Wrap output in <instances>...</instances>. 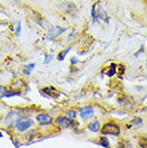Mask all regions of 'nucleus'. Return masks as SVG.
<instances>
[{
	"label": "nucleus",
	"mask_w": 147,
	"mask_h": 148,
	"mask_svg": "<svg viewBox=\"0 0 147 148\" xmlns=\"http://www.w3.org/2000/svg\"><path fill=\"white\" fill-rule=\"evenodd\" d=\"M34 122L31 120V119L28 118H19L16 120V123H15V128L21 131V132H24L26 130H28L30 127L32 126Z\"/></svg>",
	"instance_id": "nucleus-1"
},
{
	"label": "nucleus",
	"mask_w": 147,
	"mask_h": 148,
	"mask_svg": "<svg viewBox=\"0 0 147 148\" xmlns=\"http://www.w3.org/2000/svg\"><path fill=\"white\" fill-rule=\"evenodd\" d=\"M102 133L103 134H111V135H115V136H118L120 134V130L115 123H106L104 125L102 128Z\"/></svg>",
	"instance_id": "nucleus-2"
},
{
	"label": "nucleus",
	"mask_w": 147,
	"mask_h": 148,
	"mask_svg": "<svg viewBox=\"0 0 147 148\" xmlns=\"http://www.w3.org/2000/svg\"><path fill=\"white\" fill-rule=\"evenodd\" d=\"M66 31V28H63V27H59V26H55L52 28V30L49 31V34L47 36L48 40H54L56 38L60 36V34Z\"/></svg>",
	"instance_id": "nucleus-3"
},
{
	"label": "nucleus",
	"mask_w": 147,
	"mask_h": 148,
	"mask_svg": "<svg viewBox=\"0 0 147 148\" xmlns=\"http://www.w3.org/2000/svg\"><path fill=\"white\" fill-rule=\"evenodd\" d=\"M37 121L40 123L41 126H46V125H51L53 122V118L47 114H39L37 116Z\"/></svg>",
	"instance_id": "nucleus-4"
},
{
	"label": "nucleus",
	"mask_w": 147,
	"mask_h": 148,
	"mask_svg": "<svg viewBox=\"0 0 147 148\" xmlns=\"http://www.w3.org/2000/svg\"><path fill=\"white\" fill-rule=\"evenodd\" d=\"M21 96V92L17 91H10L5 87L0 86V98H10V97H16Z\"/></svg>",
	"instance_id": "nucleus-5"
},
{
	"label": "nucleus",
	"mask_w": 147,
	"mask_h": 148,
	"mask_svg": "<svg viewBox=\"0 0 147 148\" xmlns=\"http://www.w3.org/2000/svg\"><path fill=\"white\" fill-rule=\"evenodd\" d=\"M57 123L63 128H68V127H73L74 121L72 118H66V117H58L57 118Z\"/></svg>",
	"instance_id": "nucleus-6"
},
{
	"label": "nucleus",
	"mask_w": 147,
	"mask_h": 148,
	"mask_svg": "<svg viewBox=\"0 0 147 148\" xmlns=\"http://www.w3.org/2000/svg\"><path fill=\"white\" fill-rule=\"evenodd\" d=\"M93 112L95 111H93V108H92L91 106H85V108H81L80 114H81V117L83 119H87L93 115Z\"/></svg>",
	"instance_id": "nucleus-7"
},
{
	"label": "nucleus",
	"mask_w": 147,
	"mask_h": 148,
	"mask_svg": "<svg viewBox=\"0 0 147 148\" xmlns=\"http://www.w3.org/2000/svg\"><path fill=\"white\" fill-rule=\"evenodd\" d=\"M98 17L99 18H101L102 21H104L105 23H109V17H107V14H106V12L103 10V8L102 7H99L98 8Z\"/></svg>",
	"instance_id": "nucleus-8"
},
{
	"label": "nucleus",
	"mask_w": 147,
	"mask_h": 148,
	"mask_svg": "<svg viewBox=\"0 0 147 148\" xmlns=\"http://www.w3.org/2000/svg\"><path fill=\"white\" fill-rule=\"evenodd\" d=\"M88 128L92 132H98L100 130V128H101V126H100V122L98 121V120H95V121H92L91 123H89Z\"/></svg>",
	"instance_id": "nucleus-9"
},
{
	"label": "nucleus",
	"mask_w": 147,
	"mask_h": 148,
	"mask_svg": "<svg viewBox=\"0 0 147 148\" xmlns=\"http://www.w3.org/2000/svg\"><path fill=\"white\" fill-rule=\"evenodd\" d=\"M105 73H106V75L110 76V77L114 76L115 73H116V64H115V63H112V66L110 67V70L107 71V72H105Z\"/></svg>",
	"instance_id": "nucleus-10"
},
{
	"label": "nucleus",
	"mask_w": 147,
	"mask_h": 148,
	"mask_svg": "<svg viewBox=\"0 0 147 148\" xmlns=\"http://www.w3.org/2000/svg\"><path fill=\"white\" fill-rule=\"evenodd\" d=\"M42 92L52 97L53 95H54V93H52V92H56V89L54 88V87H46V88H44L43 90H42Z\"/></svg>",
	"instance_id": "nucleus-11"
},
{
	"label": "nucleus",
	"mask_w": 147,
	"mask_h": 148,
	"mask_svg": "<svg viewBox=\"0 0 147 148\" xmlns=\"http://www.w3.org/2000/svg\"><path fill=\"white\" fill-rule=\"evenodd\" d=\"M71 51V48H67V49H65L63 52H61L60 54L58 55V60L59 61H63V59H65V57H66V55L68 54V53Z\"/></svg>",
	"instance_id": "nucleus-12"
},
{
	"label": "nucleus",
	"mask_w": 147,
	"mask_h": 148,
	"mask_svg": "<svg viewBox=\"0 0 147 148\" xmlns=\"http://www.w3.org/2000/svg\"><path fill=\"white\" fill-rule=\"evenodd\" d=\"M91 15H92V19H93V23H98V21H99V17H98V14H97L96 8H95V7L92 8Z\"/></svg>",
	"instance_id": "nucleus-13"
},
{
	"label": "nucleus",
	"mask_w": 147,
	"mask_h": 148,
	"mask_svg": "<svg viewBox=\"0 0 147 148\" xmlns=\"http://www.w3.org/2000/svg\"><path fill=\"white\" fill-rule=\"evenodd\" d=\"M99 144L101 145V146H103V147H109V146H110V143H109L106 137H101Z\"/></svg>",
	"instance_id": "nucleus-14"
},
{
	"label": "nucleus",
	"mask_w": 147,
	"mask_h": 148,
	"mask_svg": "<svg viewBox=\"0 0 147 148\" xmlns=\"http://www.w3.org/2000/svg\"><path fill=\"white\" fill-rule=\"evenodd\" d=\"M21 31H22V25H21V22H17V27H16V31H15V34L19 37L21 36Z\"/></svg>",
	"instance_id": "nucleus-15"
},
{
	"label": "nucleus",
	"mask_w": 147,
	"mask_h": 148,
	"mask_svg": "<svg viewBox=\"0 0 147 148\" xmlns=\"http://www.w3.org/2000/svg\"><path fill=\"white\" fill-rule=\"evenodd\" d=\"M68 117H69V118H75V117H76V112L69 111L68 112Z\"/></svg>",
	"instance_id": "nucleus-16"
},
{
	"label": "nucleus",
	"mask_w": 147,
	"mask_h": 148,
	"mask_svg": "<svg viewBox=\"0 0 147 148\" xmlns=\"http://www.w3.org/2000/svg\"><path fill=\"white\" fill-rule=\"evenodd\" d=\"M52 59H53V55H45V60H44V63L46 64V63L51 62Z\"/></svg>",
	"instance_id": "nucleus-17"
},
{
	"label": "nucleus",
	"mask_w": 147,
	"mask_h": 148,
	"mask_svg": "<svg viewBox=\"0 0 147 148\" xmlns=\"http://www.w3.org/2000/svg\"><path fill=\"white\" fill-rule=\"evenodd\" d=\"M132 122L133 123H135V125H141V123H142V120H141L140 118H135Z\"/></svg>",
	"instance_id": "nucleus-18"
},
{
	"label": "nucleus",
	"mask_w": 147,
	"mask_h": 148,
	"mask_svg": "<svg viewBox=\"0 0 147 148\" xmlns=\"http://www.w3.org/2000/svg\"><path fill=\"white\" fill-rule=\"evenodd\" d=\"M77 62H78V60H77L75 57H72V58H71V63L75 64V63H77Z\"/></svg>",
	"instance_id": "nucleus-19"
},
{
	"label": "nucleus",
	"mask_w": 147,
	"mask_h": 148,
	"mask_svg": "<svg viewBox=\"0 0 147 148\" xmlns=\"http://www.w3.org/2000/svg\"><path fill=\"white\" fill-rule=\"evenodd\" d=\"M143 46H142V47H141V49H140V52H139V53H135V54H134V56H135V57H137V56H139V55H140V53H142V52H143Z\"/></svg>",
	"instance_id": "nucleus-20"
}]
</instances>
